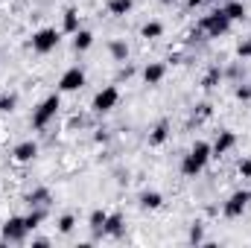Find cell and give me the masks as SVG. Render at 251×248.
I'll return each instance as SVG.
<instances>
[{
	"label": "cell",
	"instance_id": "cell-1",
	"mask_svg": "<svg viewBox=\"0 0 251 248\" xmlns=\"http://www.w3.org/2000/svg\"><path fill=\"white\" fill-rule=\"evenodd\" d=\"M210 158H213L210 143H207V140H196V143L190 146V152L181 158V175H184V178H196V175L207 167Z\"/></svg>",
	"mask_w": 251,
	"mask_h": 248
},
{
	"label": "cell",
	"instance_id": "cell-2",
	"mask_svg": "<svg viewBox=\"0 0 251 248\" xmlns=\"http://www.w3.org/2000/svg\"><path fill=\"white\" fill-rule=\"evenodd\" d=\"M59 108H62V94H50V97H44L38 105H35V111H32V128H47V125L56 120V114H59Z\"/></svg>",
	"mask_w": 251,
	"mask_h": 248
},
{
	"label": "cell",
	"instance_id": "cell-3",
	"mask_svg": "<svg viewBox=\"0 0 251 248\" xmlns=\"http://www.w3.org/2000/svg\"><path fill=\"white\" fill-rule=\"evenodd\" d=\"M231 26H234V21H231L222 9H216V12H210V15H204V18L199 21V32L207 35V38H222V35L231 32Z\"/></svg>",
	"mask_w": 251,
	"mask_h": 248
},
{
	"label": "cell",
	"instance_id": "cell-4",
	"mask_svg": "<svg viewBox=\"0 0 251 248\" xmlns=\"http://www.w3.org/2000/svg\"><path fill=\"white\" fill-rule=\"evenodd\" d=\"M59 41H62V29H56V26H44V29L32 32L29 47H32V53L47 56V53H53V50L59 47Z\"/></svg>",
	"mask_w": 251,
	"mask_h": 248
},
{
	"label": "cell",
	"instance_id": "cell-5",
	"mask_svg": "<svg viewBox=\"0 0 251 248\" xmlns=\"http://www.w3.org/2000/svg\"><path fill=\"white\" fill-rule=\"evenodd\" d=\"M117 102H120V88H117V85H105L102 91L94 94L91 111H94V114H108V111L117 108Z\"/></svg>",
	"mask_w": 251,
	"mask_h": 248
},
{
	"label": "cell",
	"instance_id": "cell-6",
	"mask_svg": "<svg viewBox=\"0 0 251 248\" xmlns=\"http://www.w3.org/2000/svg\"><path fill=\"white\" fill-rule=\"evenodd\" d=\"M251 204V190H234L228 196V201L222 204V216L225 219H240Z\"/></svg>",
	"mask_w": 251,
	"mask_h": 248
},
{
	"label": "cell",
	"instance_id": "cell-7",
	"mask_svg": "<svg viewBox=\"0 0 251 248\" xmlns=\"http://www.w3.org/2000/svg\"><path fill=\"white\" fill-rule=\"evenodd\" d=\"M26 234H29V228H26V219L24 216H9L3 222V228H0L3 243H24Z\"/></svg>",
	"mask_w": 251,
	"mask_h": 248
},
{
	"label": "cell",
	"instance_id": "cell-8",
	"mask_svg": "<svg viewBox=\"0 0 251 248\" xmlns=\"http://www.w3.org/2000/svg\"><path fill=\"white\" fill-rule=\"evenodd\" d=\"M85 70L79 67V64H73V67H67L62 73V79H59V94H73V91H82L85 88Z\"/></svg>",
	"mask_w": 251,
	"mask_h": 248
},
{
	"label": "cell",
	"instance_id": "cell-9",
	"mask_svg": "<svg viewBox=\"0 0 251 248\" xmlns=\"http://www.w3.org/2000/svg\"><path fill=\"white\" fill-rule=\"evenodd\" d=\"M234 146H237V134L228 131V128H222V131L216 134V140L210 143V152H213V158H222V155H228Z\"/></svg>",
	"mask_w": 251,
	"mask_h": 248
},
{
	"label": "cell",
	"instance_id": "cell-10",
	"mask_svg": "<svg viewBox=\"0 0 251 248\" xmlns=\"http://www.w3.org/2000/svg\"><path fill=\"white\" fill-rule=\"evenodd\" d=\"M12 158H15L18 164H29V161H35V158H38V143H35V140H21V143L12 149Z\"/></svg>",
	"mask_w": 251,
	"mask_h": 248
},
{
	"label": "cell",
	"instance_id": "cell-11",
	"mask_svg": "<svg viewBox=\"0 0 251 248\" xmlns=\"http://www.w3.org/2000/svg\"><path fill=\"white\" fill-rule=\"evenodd\" d=\"M143 82L149 85V88H155V85H161L164 82V76H167V64L164 62H149L146 67H143Z\"/></svg>",
	"mask_w": 251,
	"mask_h": 248
},
{
	"label": "cell",
	"instance_id": "cell-12",
	"mask_svg": "<svg viewBox=\"0 0 251 248\" xmlns=\"http://www.w3.org/2000/svg\"><path fill=\"white\" fill-rule=\"evenodd\" d=\"M102 234L105 237H114V240H120L126 234V216L123 213H108V219H105V225H102Z\"/></svg>",
	"mask_w": 251,
	"mask_h": 248
},
{
	"label": "cell",
	"instance_id": "cell-13",
	"mask_svg": "<svg viewBox=\"0 0 251 248\" xmlns=\"http://www.w3.org/2000/svg\"><path fill=\"white\" fill-rule=\"evenodd\" d=\"M170 140V123L167 120H158L149 131V146H164Z\"/></svg>",
	"mask_w": 251,
	"mask_h": 248
},
{
	"label": "cell",
	"instance_id": "cell-14",
	"mask_svg": "<svg viewBox=\"0 0 251 248\" xmlns=\"http://www.w3.org/2000/svg\"><path fill=\"white\" fill-rule=\"evenodd\" d=\"M76 29H82V26H79V9H76V6H67L62 12V32L73 35Z\"/></svg>",
	"mask_w": 251,
	"mask_h": 248
},
{
	"label": "cell",
	"instance_id": "cell-15",
	"mask_svg": "<svg viewBox=\"0 0 251 248\" xmlns=\"http://www.w3.org/2000/svg\"><path fill=\"white\" fill-rule=\"evenodd\" d=\"M91 44H94V32L91 29H76L73 32V50L76 53H88Z\"/></svg>",
	"mask_w": 251,
	"mask_h": 248
},
{
	"label": "cell",
	"instance_id": "cell-16",
	"mask_svg": "<svg viewBox=\"0 0 251 248\" xmlns=\"http://www.w3.org/2000/svg\"><path fill=\"white\" fill-rule=\"evenodd\" d=\"M140 207L143 210H158V207H164V196L158 190H143L140 193Z\"/></svg>",
	"mask_w": 251,
	"mask_h": 248
},
{
	"label": "cell",
	"instance_id": "cell-17",
	"mask_svg": "<svg viewBox=\"0 0 251 248\" xmlns=\"http://www.w3.org/2000/svg\"><path fill=\"white\" fill-rule=\"evenodd\" d=\"M134 9V0H108L105 3V12L111 15V18H123Z\"/></svg>",
	"mask_w": 251,
	"mask_h": 248
},
{
	"label": "cell",
	"instance_id": "cell-18",
	"mask_svg": "<svg viewBox=\"0 0 251 248\" xmlns=\"http://www.w3.org/2000/svg\"><path fill=\"white\" fill-rule=\"evenodd\" d=\"M222 12H225L234 24H237V21H243V18L249 15V9H246V3H243V0H228V3L222 6Z\"/></svg>",
	"mask_w": 251,
	"mask_h": 248
},
{
	"label": "cell",
	"instance_id": "cell-19",
	"mask_svg": "<svg viewBox=\"0 0 251 248\" xmlns=\"http://www.w3.org/2000/svg\"><path fill=\"white\" fill-rule=\"evenodd\" d=\"M222 79H225V70H222L219 64H213V67H207V73H204V79H201V88H204V91H213Z\"/></svg>",
	"mask_w": 251,
	"mask_h": 248
},
{
	"label": "cell",
	"instance_id": "cell-20",
	"mask_svg": "<svg viewBox=\"0 0 251 248\" xmlns=\"http://www.w3.org/2000/svg\"><path fill=\"white\" fill-rule=\"evenodd\" d=\"M50 201H53V196H50L47 187H38V190H32V193L26 196V204H29V207H47Z\"/></svg>",
	"mask_w": 251,
	"mask_h": 248
},
{
	"label": "cell",
	"instance_id": "cell-21",
	"mask_svg": "<svg viewBox=\"0 0 251 248\" xmlns=\"http://www.w3.org/2000/svg\"><path fill=\"white\" fill-rule=\"evenodd\" d=\"M108 53H111V59L117 64H126L128 62V44L120 41V38H114V41H108Z\"/></svg>",
	"mask_w": 251,
	"mask_h": 248
},
{
	"label": "cell",
	"instance_id": "cell-22",
	"mask_svg": "<svg viewBox=\"0 0 251 248\" xmlns=\"http://www.w3.org/2000/svg\"><path fill=\"white\" fill-rule=\"evenodd\" d=\"M164 35V24L161 21H146L143 26H140V38H146V41H155V38H161Z\"/></svg>",
	"mask_w": 251,
	"mask_h": 248
},
{
	"label": "cell",
	"instance_id": "cell-23",
	"mask_svg": "<svg viewBox=\"0 0 251 248\" xmlns=\"http://www.w3.org/2000/svg\"><path fill=\"white\" fill-rule=\"evenodd\" d=\"M105 219H108V210H102V207H97V210H91V216H88V228L100 237L102 234V225H105Z\"/></svg>",
	"mask_w": 251,
	"mask_h": 248
},
{
	"label": "cell",
	"instance_id": "cell-24",
	"mask_svg": "<svg viewBox=\"0 0 251 248\" xmlns=\"http://www.w3.org/2000/svg\"><path fill=\"white\" fill-rule=\"evenodd\" d=\"M18 108V94H3L0 97V114H12Z\"/></svg>",
	"mask_w": 251,
	"mask_h": 248
},
{
	"label": "cell",
	"instance_id": "cell-25",
	"mask_svg": "<svg viewBox=\"0 0 251 248\" xmlns=\"http://www.w3.org/2000/svg\"><path fill=\"white\" fill-rule=\"evenodd\" d=\"M210 114H213V105H210V102H201V105H196V111H193V123H204Z\"/></svg>",
	"mask_w": 251,
	"mask_h": 248
},
{
	"label": "cell",
	"instance_id": "cell-26",
	"mask_svg": "<svg viewBox=\"0 0 251 248\" xmlns=\"http://www.w3.org/2000/svg\"><path fill=\"white\" fill-rule=\"evenodd\" d=\"M76 228V216L73 213H64V216H59V234H70Z\"/></svg>",
	"mask_w": 251,
	"mask_h": 248
},
{
	"label": "cell",
	"instance_id": "cell-27",
	"mask_svg": "<svg viewBox=\"0 0 251 248\" xmlns=\"http://www.w3.org/2000/svg\"><path fill=\"white\" fill-rule=\"evenodd\" d=\"M187 240L193 243V246L204 243V228H201V225H193V228H190V234H187Z\"/></svg>",
	"mask_w": 251,
	"mask_h": 248
},
{
	"label": "cell",
	"instance_id": "cell-28",
	"mask_svg": "<svg viewBox=\"0 0 251 248\" xmlns=\"http://www.w3.org/2000/svg\"><path fill=\"white\" fill-rule=\"evenodd\" d=\"M237 56H240V59H251V35L237 44Z\"/></svg>",
	"mask_w": 251,
	"mask_h": 248
},
{
	"label": "cell",
	"instance_id": "cell-29",
	"mask_svg": "<svg viewBox=\"0 0 251 248\" xmlns=\"http://www.w3.org/2000/svg\"><path fill=\"white\" fill-rule=\"evenodd\" d=\"M234 97H237L240 102H249V99H251V85H243V82H240V85H237V91H234Z\"/></svg>",
	"mask_w": 251,
	"mask_h": 248
},
{
	"label": "cell",
	"instance_id": "cell-30",
	"mask_svg": "<svg viewBox=\"0 0 251 248\" xmlns=\"http://www.w3.org/2000/svg\"><path fill=\"white\" fill-rule=\"evenodd\" d=\"M237 170H240L243 178H251V158H243V161L237 164Z\"/></svg>",
	"mask_w": 251,
	"mask_h": 248
},
{
	"label": "cell",
	"instance_id": "cell-31",
	"mask_svg": "<svg viewBox=\"0 0 251 248\" xmlns=\"http://www.w3.org/2000/svg\"><path fill=\"white\" fill-rule=\"evenodd\" d=\"M204 3H210V0H187V9H199V6H204Z\"/></svg>",
	"mask_w": 251,
	"mask_h": 248
},
{
	"label": "cell",
	"instance_id": "cell-32",
	"mask_svg": "<svg viewBox=\"0 0 251 248\" xmlns=\"http://www.w3.org/2000/svg\"><path fill=\"white\" fill-rule=\"evenodd\" d=\"M161 3H164V6H176L178 0H161Z\"/></svg>",
	"mask_w": 251,
	"mask_h": 248
},
{
	"label": "cell",
	"instance_id": "cell-33",
	"mask_svg": "<svg viewBox=\"0 0 251 248\" xmlns=\"http://www.w3.org/2000/svg\"><path fill=\"white\" fill-rule=\"evenodd\" d=\"M0 243H3V237H0Z\"/></svg>",
	"mask_w": 251,
	"mask_h": 248
}]
</instances>
